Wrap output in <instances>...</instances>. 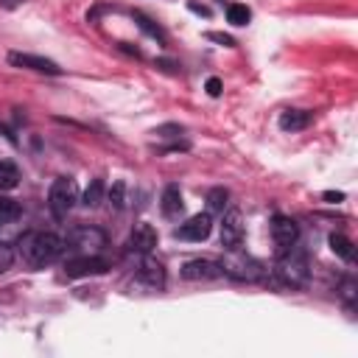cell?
I'll list each match as a JSON object with an SVG mask.
<instances>
[{"label": "cell", "mask_w": 358, "mask_h": 358, "mask_svg": "<svg viewBox=\"0 0 358 358\" xmlns=\"http://www.w3.org/2000/svg\"><path fill=\"white\" fill-rule=\"evenodd\" d=\"M17 252L20 257L34 266V268H42V266H50L62 257L64 252V238L53 235V232H25L20 241H17Z\"/></svg>", "instance_id": "obj_1"}, {"label": "cell", "mask_w": 358, "mask_h": 358, "mask_svg": "<svg viewBox=\"0 0 358 358\" xmlns=\"http://www.w3.org/2000/svg\"><path fill=\"white\" fill-rule=\"evenodd\" d=\"M274 274L282 285L288 288H305L308 280H310V263H308V255L294 243L288 249L280 252L277 263H274Z\"/></svg>", "instance_id": "obj_2"}, {"label": "cell", "mask_w": 358, "mask_h": 358, "mask_svg": "<svg viewBox=\"0 0 358 358\" xmlns=\"http://www.w3.org/2000/svg\"><path fill=\"white\" fill-rule=\"evenodd\" d=\"M218 266H221V271L227 277H232L238 282H257V280L266 277V268L260 266V260L249 257L241 249H227V255H224V260Z\"/></svg>", "instance_id": "obj_3"}, {"label": "cell", "mask_w": 358, "mask_h": 358, "mask_svg": "<svg viewBox=\"0 0 358 358\" xmlns=\"http://www.w3.org/2000/svg\"><path fill=\"white\" fill-rule=\"evenodd\" d=\"M76 201H78V185H76V179L73 176L53 179V185L48 190V207H50V213L56 218H64L73 210Z\"/></svg>", "instance_id": "obj_4"}, {"label": "cell", "mask_w": 358, "mask_h": 358, "mask_svg": "<svg viewBox=\"0 0 358 358\" xmlns=\"http://www.w3.org/2000/svg\"><path fill=\"white\" fill-rule=\"evenodd\" d=\"M106 246V232L98 227H76L64 238V249L76 255H98Z\"/></svg>", "instance_id": "obj_5"}, {"label": "cell", "mask_w": 358, "mask_h": 358, "mask_svg": "<svg viewBox=\"0 0 358 358\" xmlns=\"http://www.w3.org/2000/svg\"><path fill=\"white\" fill-rule=\"evenodd\" d=\"M8 64H11V67H20V70L45 73V76H62V67H59L53 59H45V56H36V53L11 50V53H8Z\"/></svg>", "instance_id": "obj_6"}, {"label": "cell", "mask_w": 358, "mask_h": 358, "mask_svg": "<svg viewBox=\"0 0 358 358\" xmlns=\"http://www.w3.org/2000/svg\"><path fill=\"white\" fill-rule=\"evenodd\" d=\"M103 271H109V263L98 255H76L64 263L67 277H95V274H103Z\"/></svg>", "instance_id": "obj_7"}, {"label": "cell", "mask_w": 358, "mask_h": 358, "mask_svg": "<svg viewBox=\"0 0 358 358\" xmlns=\"http://www.w3.org/2000/svg\"><path fill=\"white\" fill-rule=\"evenodd\" d=\"M210 232H213V218H210V213L190 215L185 224H179V227L173 229V235H176L179 241H204V238H210Z\"/></svg>", "instance_id": "obj_8"}, {"label": "cell", "mask_w": 358, "mask_h": 358, "mask_svg": "<svg viewBox=\"0 0 358 358\" xmlns=\"http://www.w3.org/2000/svg\"><path fill=\"white\" fill-rule=\"evenodd\" d=\"M137 282L151 288V291H162L165 288V268L159 260H154L151 255H143V260L137 263Z\"/></svg>", "instance_id": "obj_9"}, {"label": "cell", "mask_w": 358, "mask_h": 358, "mask_svg": "<svg viewBox=\"0 0 358 358\" xmlns=\"http://www.w3.org/2000/svg\"><path fill=\"white\" fill-rule=\"evenodd\" d=\"M157 241H159L157 238V229L148 221H140V224L131 227V232L126 238V249L129 252H137V255H148L157 246Z\"/></svg>", "instance_id": "obj_10"}, {"label": "cell", "mask_w": 358, "mask_h": 358, "mask_svg": "<svg viewBox=\"0 0 358 358\" xmlns=\"http://www.w3.org/2000/svg\"><path fill=\"white\" fill-rule=\"evenodd\" d=\"M243 235H246V229H243V215H241L238 210H229V213L224 215V221H221V246H224V249H241Z\"/></svg>", "instance_id": "obj_11"}, {"label": "cell", "mask_w": 358, "mask_h": 358, "mask_svg": "<svg viewBox=\"0 0 358 358\" xmlns=\"http://www.w3.org/2000/svg\"><path fill=\"white\" fill-rule=\"evenodd\" d=\"M271 238H274V243L280 246V252L288 249V246H294V243L299 241V227H296V221L288 218V215H274V218H271Z\"/></svg>", "instance_id": "obj_12"}, {"label": "cell", "mask_w": 358, "mask_h": 358, "mask_svg": "<svg viewBox=\"0 0 358 358\" xmlns=\"http://www.w3.org/2000/svg\"><path fill=\"white\" fill-rule=\"evenodd\" d=\"M182 277L185 280H218V277H224V271H221V266L215 263V260H201V257H196V260H187L185 266H182Z\"/></svg>", "instance_id": "obj_13"}, {"label": "cell", "mask_w": 358, "mask_h": 358, "mask_svg": "<svg viewBox=\"0 0 358 358\" xmlns=\"http://www.w3.org/2000/svg\"><path fill=\"white\" fill-rule=\"evenodd\" d=\"M159 210H162L165 218H179V215H182L185 201H182V190H179V185H168V187L162 190Z\"/></svg>", "instance_id": "obj_14"}, {"label": "cell", "mask_w": 358, "mask_h": 358, "mask_svg": "<svg viewBox=\"0 0 358 358\" xmlns=\"http://www.w3.org/2000/svg\"><path fill=\"white\" fill-rule=\"evenodd\" d=\"M310 120H313V112H308V109H285L280 115V129L282 131H302L310 126Z\"/></svg>", "instance_id": "obj_15"}, {"label": "cell", "mask_w": 358, "mask_h": 358, "mask_svg": "<svg viewBox=\"0 0 358 358\" xmlns=\"http://www.w3.org/2000/svg\"><path fill=\"white\" fill-rule=\"evenodd\" d=\"M131 17H134V22H137V28H140L143 34H148V36H151V39H157L159 45H165V42H168L165 31H162V28H159V25H157V22H154L151 17H145L143 11H134Z\"/></svg>", "instance_id": "obj_16"}, {"label": "cell", "mask_w": 358, "mask_h": 358, "mask_svg": "<svg viewBox=\"0 0 358 358\" xmlns=\"http://www.w3.org/2000/svg\"><path fill=\"white\" fill-rule=\"evenodd\" d=\"M327 241H330V249H333V252H336L341 260H347V263H352V260H355V249H352V241H350L347 235L333 232Z\"/></svg>", "instance_id": "obj_17"}, {"label": "cell", "mask_w": 358, "mask_h": 358, "mask_svg": "<svg viewBox=\"0 0 358 358\" xmlns=\"http://www.w3.org/2000/svg\"><path fill=\"white\" fill-rule=\"evenodd\" d=\"M20 185V171L11 159H0V190H14Z\"/></svg>", "instance_id": "obj_18"}, {"label": "cell", "mask_w": 358, "mask_h": 358, "mask_svg": "<svg viewBox=\"0 0 358 358\" xmlns=\"http://www.w3.org/2000/svg\"><path fill=\"white\" fill-rule=\"evenodd\" d=\"M103 190H106V185H103V179L98 176V179H92L90 182V187L84 190V207H98L101 201H103Z\"/></svg>", "instance_id": "obj_19"}, {"label": "cell", "mask_w": 358, "mask_h": 358, "mask_svg": "<svg viewBox=\"0 0 358 358\" xmlns=\"http://www.w3.org/2000/svg\"><path fill=\"white\" fill-rule=\"evenodd\" d=\"M227 20H229L232 25H246V22L252 20V11H249V6H243V3H229V6H227Z\"/></svg>", "instance_id": "obj_20"}, {"label": "cell", "mask_w": 358, "mask_h": 358, "mask_svg": "<svg viewBox=\"0 0 358 358\" xmlns=\"http://www.w3.org/2000/svg\"><path fill=\"white\" fill-rule=\"evenodd\" d=\"M20 204L14 201V199H8V196H0V224H11V221H17L20 218Z\"/></svg>", "instance_id": "obj_21"}, {"label": "cell", "mask_w": 358, "mask_h": 358, "mask_svg": "<svg viewBox=\"0 0 358 358\" xmlns=\"http://www.w3.org/2000/svg\"><path fill=\"white\" fill-rule=\"evenodd\" d=\"M227 201H229V190H227V187H213V190L207 193V207H210L213 213H224Z\"/></svg>", "instance_id": "obj_22"}, {"label": "cell", "mask_w": 358, "mask_h": 358, "mask_svg": "<svg viewBox=\"0 0 358 358\" xmlns=\"http://www.w3.org/2000/svg\"><path fill=\"white\" fill-rule=\"evenodd\" d=\"M106 199H109V207H112V210H120V207H123V201H126V182H123V179H117V182L109 187Z\"/></svg>", "instance_id": "obj_23"}, {"label": "cell", "mask_w": 358, "mask_h": 358, "mask_svg": "<svg viewBox=\"0 0 358 358\" xmlns=\"http://www.w3.org/2000/svg\"><path fill=\"white\" fill-rule=\"evenodd\" d=\"M154 137H168V140H179L182 134H185V129L182 126H176V123H165V126H157L154 131H151Z\"/></svg>", "instance_id": "obj_24"}, {"label": "cell", "mask_w": 358, "mask_h": 358, "mask_svg": "<svg viewBox=\"0 0 358 358\" xmlns=\"http://www.w3.org/2000/svg\"><path fill=\"white\" fill-rule=\"evenodd\" d=\"M11 263H14V249H11L8 243H0V274L8 271Z\"/></svg>", "instance_id": "obj_25"}, {"label": "cell", "mask_w": 358, "mask_h": 358, "mask_svg": "<svg viewBox=\"0 0 358 358\" xmlns=\"http://www.w3.org/2000/svg\"><path fill=\"white\" fill-rule=\"evenodd\" d=\"M338 294H341V296H344V302L352 308V305H355V280H344V282H341V288H338Z\"/></svg>", "instance_id": "obj_26"}, {"label": "cell", "mask_w": 358, "mask_h": 358, "mask_svg": "<svg viewBox=\"0 0 358 358\" xmlns=\"http://www.w3.org/2000/svg\"><path fill=\"white\" fill-rule=\"evenodd\" d=\"M207 39H210V42H218V45H224V48H235V39H232L229 34H221V31H207Z\"/></svg>", "instance_id": "obj_27"}, {"label": "cell", "mask_w": 358, "mask_h": 358, "mask_svg": "<svg viewBox=\"0 0 358 358\" xmlns=\"http://www.w3.org/2000/svg\"><path fill=\"white\" fill-rule=\"evenodd\" d=\"M204 90H207V95H213V98H218L221 95V78H207V84H204Z\"/></svg>", "instance_id": "obj_28"}, {"label": "cell", "mask_w": 358, "mask_h": 358, "mask_svg": "<svg viewBox=\"0 0 358 358\" xmlns=\"http://www.w3.org/2000/svg\"><path fill=\"white\" fill-rule=\"evenodd\" d=\"M187 8H190L193 14H201V17H210V8H207V6H201V3H196V0H187Z\"/></svg>", "instance_id": "obj_29"}, {"label": "cell", "mask_w": 358, "mask_h": 358, "mask_svg": "<svg viewBox=\"0 0 358 358\" xmlns=\"http://www.w3.org/2000/svg\"><path fill=\"white\" fill-rule=\"evenodd\" d=\"M157 67H162V70H168V73H179V70H176V64H173V62H165V59H159V62H157Z\"/></svg>", "instance_id": "obj_30"}, {"label": "cell", "mask_w": 358, "mask_h": 358, "mask_svg": "<svg viewBox=\"0 0 358 358\" xmlns=\"http://www.w3.org/2000/svg\"><path fill=\"white\" fill-rule=\"evenodd\" d=\"M324 199H327V201H341V199H344V193H333V190H327V193H324Z\"/></svg>", "instance_id": "obj_31"}, {"label": "cell", "mask_w": 358, "mask_h": 358, "mask_svg": "<svg viewBox=\"0 0 358 358\" xmlns=\"http://www.w3.org/2000/svg\"><path fill=\"white\" fill-rule=\"evenodd\" d=\"M20 3H25V0H0V6H3V8H17Z\"/></svg>", "instance_id": "obj_32"}]
</instances>
